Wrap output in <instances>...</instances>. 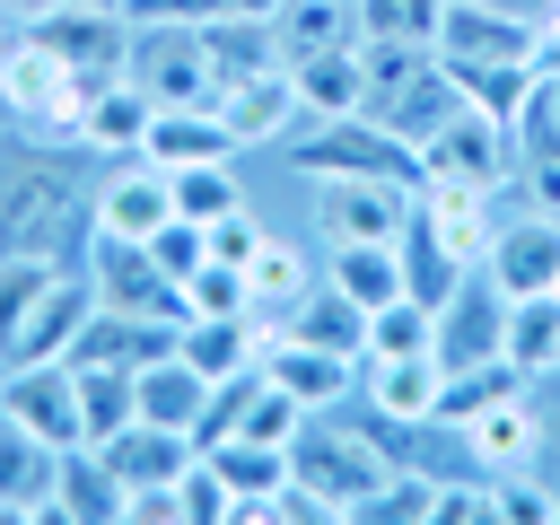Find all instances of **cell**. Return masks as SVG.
Returning a JSON list of instances; mask_svg holds the SVG:
<instances>
[{
	"label": "cell",
	"mask_w": 560,
	"mask_h": 525,
	"mask_svg": "<svg viewBox=\"0 0 560 525\" xmlns=\"http://www.w3.org/2000/svg\"><path fill=\"white\" fill-rule=\"evenodd\" d=\"M88 201L96 184L79 192L70 175V149H44V140H0V254H44V262H70L88 245Z\"/></svg>",
	"instance_id": "1"
},
{
	"label": "cell",
	"mask_w": 560,
	"mask_h": 525,
	"mask_svg": "<svg viewBox=\"0 0 560 525\" xmlns=\"http://www.w3.org/2000/svg\"><path fill=\"white\" fill-rule=\"evenodd\" d=\"M394 446L368 429V420H341V411H306V429L289 438V481L324 508V516H368V499L394 481Z\"/></svg>",
	"instance_id": "2"
},
{
	"label": "cell",
	"mask_w": 560,
	"mask_h": 525,
	"mask_svg": "<svg viewBox=\"0 0 560 525\" xmlns=\"http://www.w3.org/2000/svg\"><path fill=\"white\" fill-rule=\"evenodd\" d=\"M88 88L96 79H79L44 35H9L0 44V114H9V131L18 140H44V149H79V114H88Z\"/></svg>",
	"instance_id": "3"
},
{
	"label": "cell",
	"mask_w": 560,
	"mask_h": 525,
	"mask_svg": "<svg viewBox=\"0 0 560 525\" xmlns=\"http://www.w3.org/2000/svg\"><path fill=\"white\" fill-rule=\"evenodd\" d=\"M289 166H298L306 184H324V175H394V184H420V149L394 140L385 122H368V114L289 131Z\"/></svg>",
	"instance_id": "4"
},
{
	"label": "cell",
	"mask_w": 560,
	"mask_h": 525,
	"mask_svg": "<svg viewBox=\"0 0 560 525\" xmlns=\"http://www.w3.org/2000/svg\"><path fill=\"white\" fill-rule=\"evenodd\" d=\"M402 228H411V184H394V175L315 184V245H394Z\"/></svg>",
	"instance_id": "5"
},
{
	"label": "cell",
	"mask_w": 560,
	"mask_h": 525,
	"mask_svg": "<svg viewBox=\"0 0 560 525\" xmlns=\"http://www.w3.org/2000/svg\"><path fill=\"white\" fill-rule=\"evenodd\" d=\"M534 18H516V0H446V26H438V61H464V70H534Z\"/></svg>",
	"instance_id": "6"
},
{
	"label": "cell",
	"mask_w": 560,
	"mask_h": 525,
	"mask_svg": "<svg viewBox=\"0 0 560 525\" xmlns=\"http://www.w3.org/2000/svg\"><path fill=\"white\" fill-rule=\"evenodd\" d=\"M420 175H455V184L508 192V184H516V122H499V114L464 105L455 122H438V131H429V149H420Z\"/></svg>",
	"instance_id": "7"
},
{
	"label": "cell",
	"mask_w": 560,
	"mask_h": 525,
	"mask_svg": "<svg viewBox=\"0 0 560 525\" xmlns=\"http://www.w3.org/2000/svg\"><path fill=\"white\" fill-rule=\"evenodd\" d=\"M166 219H175V175L158 158H114L105 184H96V201H88V228L122 236V245H149Z\"/></svg>",
	"instance_id": "8"
},
{
	"label": "cell",
	"mask_w": 560,
	"mask_h": 525,
	"mask_svg": "<svg viewBox=\"0 0 560 525\" xmlns=\"http://www.w3.org/2000/svg\"><path fill=\"white\" fill-rule=\"evenodd\" d=\"M88 315H96V280H88V262H61V271L44 280V298L26 306V324L9 332V350H0V368H35V359H70V341L88 332Z\"/></svg>",
	"instance_id": "9"
},
{
	"label": "cell",
	"mask_w": 560,
	"mask_h": 525,
	"mask_svg": "<svg viewBox=\"0 0 560 525\" xmlns=\"http://www.w3.org/2000/svg\"><path fill=\"white\" fill-rule=\"evenodd\" d=\"M158 105H210V44L201 26H131V61H122Z\"/></svg>",
	"instance_id": "10"
},
{
	"label": "cell",
	"mask_w": 560,
	"mask_h": 525,
	"mask_svg": "<svg viewBox=\"0 0 560 525\" xmlns=\"http://www.w3.org/2000/svg\"><path fill=\"white\" fill-rule=\"evenodd\" d=\"M0 420L35 429L44 446H88V429H79V376H70V359L0 368Z\"/></svg>",
	"instance_id": "11"
},
{
	"label": "cell",
	"mask_w": 560,
	"mask_h": 525,
	"mask_svg": "<svg viewBox=\"0 0 560 525\" xmlns=\"http://www.w3.org/2000/svg\"><path fill=\"white\" fill-rule=\"evenodd\" d=\"M499 341H508V289L490 271H464L455 298L438 306V359L446 368H490Z\"/></svg>",
	"instance_id": "12"
},
{
	"label": "cell",
	"mask_w": 560,
	"mask_h": 525,
	"mask_svg": "<svg viewBox=\"0 0 560 525\" xmlns=\"http://www.w3.org/2000/svg\"><path fill=\"white\" fill-rule=\"evenodd\" d=\"M26 35H44L79 79H114L122 61H131V18L122 9H88V0H61L52 18H35Z\"/></svg>",
	"instance_id": "13"
},
{
	"label": "cell",
	"mask_w": 560,
	"mask_h": 525,
	"mask_svg": "<svg viewBox=\"0 0 560 525\" xmlns=\"http://www.w3.org/2000/svg\"><path fill=\"white\" fill-rule=\"evenodd\" d=\"M210 105H219V122L236 131V149H289V131L306 122V114H298V88H289V61L254 70V79H228Z\"/></svg>",
	"instance_id": "14"
},
{
	"label": "cell",
	"mask_w": 560,
	"mask_h": 525,
	"mask_svg": "<svg viewBox=\"0 0 560 525\" xmlns=\"http://www.w3.org/2000/svg\"><path fill=\"white\" fill-rule=\"evenodd\" d=\"M411 219H420L455 262H472V271H481V254H490V236H499L490 192H481V184H455V175H420V184H411Z\"/></svg>",
	"instance_id": "15"
},
{
	"label": "cell",
	"mask_w": 560,
	"mask_h": 525,
	"mask_svg": "<svg viewBox=\"0 0 560 525\" xmlns=\"http://www.w3.org/2000/svg\"><path fill=\"white\" fill-rule=\"evenodd\" d=\"M52 481H61V446H44L35 429L0 420V525H61Z\"/></svg>",
	"instance_id": "16"
},
{
	"label": "cell",
	"mask_w": 560,
	"mask_h": 525,
	"mask_svg": "<svg viewBox=\"0 0 560 525\" xmlns=\"http://www.w3.org/2000/svg\"><path fill=\"white\" fill-rule=\"evenodd\" d=\"M149 122H158V96L131 79V70H114V79H96L88 88V114H79V149L88 158H140L149 149Z\"/></svg>",
	"instance_id": "17"
},
{
	"label": "cell",
	"mask_w": 560,
	"mask_h": 525,
	"mask_svg": "<svg viewBox=\"0 0 560 525\" xmlns=\"http://www.w3.org/2000/svg\"><path fill=\"white\" fill-rule=\"evenodd\" d=\"M481 271H490L508 298L560 289V219H551V210H516V219H499V236H490Z\"/></svg>",
	"instance_id": "18"
},
{
	"label": "cell",
	"mask_w": 560,
	"mask_h": 525,
	"mask_svg": "<svg viewBox=\"0 0 560 525\" xmlns=\"http://www.w3.org/2000/svg\"><path fill=\"white\" fill-rule=\"evenodd\" d=\"M262 376L289 385L306 411H332V402L359 394V359L350 350H324V341H298V332H271L262 341Z\"/></svg>",
	"instance_id": "19"
},
{
	"label": "cell",
	"mask_w": 560,
	"mask_h": 525,
	"mask_svg": "<svg viewBox=\"0 0 560 525\" xmlns=\"http://www.w3.org/2000/svg\"><path fill=\"white\" fill-rule=\"evenodd\" d=\"M534 385H516V394H499V402H481L455 438H464V455H472V472H490V481H508V472H534Z\"/></svg>",
	"instance_id": "20"
},
{
	"label": "cell",
	"mask_w": 560,
	"mask_h": 525,
	"mask_svg": "<svg viewBox=\"0 0 560 525\" xmlns=\"http://www.w3.org/2000/svg\"><path fill=\"white\" fill-rule=\"evenodd\" d=\"M438 385H446V359L420 350V359H359V402L402 420V429H429L438 411Z\"/></svg>",
	"instance_id": "21"
},
{
	"label": "cell",
	"mask_w": 560,
	"mask_h": 525,
	"mask_svg": "<svg viewBox=\"0 0 560 525\" xmlns=\"http://www.w3.org/2000/svg\"><path fill=\"white\" fill-rule=\"evenodd\" d=\"M210 455V472L236 490V516L228 525H271V499L289 490V446H262V438H219V446H201Z\"/></svg>",
	"instance_id": "22"
},
{
	"label": "cell",
	"mask_w": 560,
	"mask_h": 525,
	"mask_svg": "<svg viewBox=\"0 0 560 525\" xmlns=\"http://www.w3.org/2000/svg\"><path fill=\"white\" fill-rule=\"evenodd\" d=\"M289 88L306 122H341L368 114V79H359V44H324V52H289Z\"/></svg>",
	"instance_id": "23"
},
{
	"label": "cell",
	"mask_w": 560,
	"mask_h": 525,
	"mask_svg": "<svg viewBox=\"0 0 560 525\" xmlns=\"http://www.w3.org/2000/svg\"><path fill=\"white\" fill-rule=\"evenodd\" d=\"M315 280H324V245L306 254V245H289V236H262L254 262H245V306H254V324H280Z\"/></svg>",
	"instance_id": "24"
},
{
	"label": "cell",
	"mask_w": 560,
	"mask_h": 525,
	"mask_svg": "<svg viewBox=\"0 0 560 525\" xmlns=\"http://www.w3.org/2000/svg\"><path fill=\"white\" fill-rule=\"evenodd\" d=\"M262 341H271V324H254V315H184V332H175V350H184L210 385L262 368Z\"/></svg>",
	"instance_id": "25"
},
{
	"label": "cell",
	"mask_w": 560,
	"mask_h": 525,
	"mask_svg": "<svg viewBox=\"0 0 560 525\" xmlns=\"http://www.w3.org/2000/svg\"><path fill=\"white\" fill-rule=\"evenodd\" d=\"M192 455H201V446H192L184 429H158V420H131L122 438H105V464H114L122 499H131V490H175V472H184Z\"/></svg>",
	"instance_id": "26"
},
{
	"label": "cell",
	"mask_w": 560,
	"mask_h": 525,
	"mask_svg": "<svg viewBox=\"0 0 560 525\" xmlns=\"http://www.w3.org/2000/svg\"><path fill=\"white\" fill-rule=\"evenodd\" d=\"M140 158H158L166 175H175V166H219V158H236V131L219 122V105H158Z\"/></svg>",
	"instance_id": "27"
},
{
	"label": "cell",
	"mask_w": 560,
	"mask_h": 525,
	"mask_svg": "<svg viewBox=\"0 0 560 525\" xmlns=\"http://www.w3.org/2000/svg\"><path fill=\"white\" fill-rule=\"evenodd\" d=\"M140 376V420H158V429H184L192 446H201V411H210V376L184 359V350H166V359H149V368H131Z\"/></svg>",
	"instance_id": "28"
},
{
	"label": "cell",
	"mask_w": 560,
	"mask_h": 525,
	"mask_svg": "<svg viewBox=\"0 0 560 525\" xmlns=\"http://www.w3.org/2000/svg\"><path fill=\"white\" fill-rule=\"evenodd\" d=\"M499 359H508L525 385H551V376H560V289L508 298V341H499Z\"/></svg>",
	"instance_id": "29"
},
{
	"label": "cell",
	"mask_w": 560,
	"mask_h": 525,
	"mask_svg": "<svg viewBox=\"0 0 560 525\" xmlns=\"http://www.w3.org/2000/svg\"><path fill=\"white\" fill-rule=\"evenodd\" d=\"M52 508H61V525H122V481H114L105 446H61Z\"/></svg>",
	"instance_id": "30"
},
{
	"label": "cell",
	"mask_w": 560,
	"mask_h": 525,
	"mask_svg": "<svg viewBox=\"0 0 560 525\" xmlns=\"http://www.w3.org/2000/svg\"><path fill=\"white\" fill-rule=\"evenodd\" d=\"M271 332H298V341H324V350H350V359H368V306L359 298H341L332 280H315Z\"/></svg>",
	"instance_id": "31"
},
{
	"label": "cell",
	"mask_w": 560,
	"mask_h": 525,
	"mask_svg": "<svg viewBox=\"0 0 560 525\" xmlns=\"http://www.w3.org/2000/svg\"><path fill=\"white\" fill-rule=\"evenodd\" d=\"M70 376H79V429H88V446H105V438H122V429L140 420V376H131V368L70 359Z\"/></svg>",
	"instance_id": "32"
},
{
	"label": "cell",
	"mask_w": 560,
	"mask_h": 525,
	"mask_svg": "<svg viewBox=\"0 0 560 525\" xmlns=\"http://www.w3.org/2000/svg\"><path fill=\"white\" fill-rule=\"evenodd\" d=\"M324 280L376 315L385 298H402V245H324Z\"/></svg>",
	"instance_id": "33"
},
{
	"label": "cell",
	"mask_w": 560,
	"mask_h": 525,
	"mask_svg": "<svg viewBox=\"0 0 560 525\" xmlns=\"http://www.w3.org/2000/svg\"><path fill=\"white\" fill-rule=\"evenodd\" d=\"M271 35H280V61L289 52H324V44H359V0H289L271 18Z\"/></svg>",
	"instance_id": "34"
},
{
	"label": "cell",
	"mask_w": 560,
	"mask_h": 525,
	"mask_svg": "<svg viewBox=\"0 0 560 525\" xmlns=\"http://www.w3.org/2000/svg\"><path fill=\"white\" fill-rule=\"evenodd\" d=\"M394 245H402V298H420L429 315H438V306L455 298V280L472 271V262H455V254H446V245H438V236H429L420 219H411V228H402Z\"/></svg>",
	"instance_id": "35"
},
{
	"label": "cell",
	"mask_w": 560,
	"mask_h": 525,
	"mask_svg": "<svg viewBox=\"0 0 560 525\" xmlns=\"http://www.w3.org/2000/svg\"><path fill=\"white\" fill-rule=\"evenodd\" d=\"M420 350H438V315L420 298H385L368 315V359H420Z\"/></svg>",
	"instance_id": "36"
},
{
	"label": "cell",
	"mask_w": 560,
	"mask_h": 525,
	"mask_svg": "<svg viewBox=\"0 0 560 525\" xmlns=\"http://www.w3.org/2000/svg\"><path fill=\"white\" fill-rule=\"evenodd\" d=\"M245 201V184H236V158H219V166H175V219H219V210H236Z\"/></svg>",
	"instance_id": "37"
},
{
	"label": "cell",
	"mask_w": 560,
	"mask_h": 525,
	"mask_svg": "<svg viewBox=\"0 0 560 525\" xmlns=\"http://www.w3.org/2000/svg\"><path fill=\"white\" fill-rule=\"evenodd\" d=\"M446 0H359V35H394V44H438Z\"/></svg>",
	"instance_id": "38"
},
{
	"label": "cell",
	"mask_w": 560,
	"mask_h": 525,
	"mask_svg": "<svg viewBox=\"0 0 560 525\" xmlns=\"http://www.w3.org/2000/svg\"><path fill=\"white\" fill-rule=\"evenodd\" d=\"M175 516H184V525H228V516H236V490L210 472V455H192V464L175 472Z\"/></svg>",
	"instance_id": "39"
},
{
	"label": "cell",
	"mask_w": 560,
	"mask_h": 525,
	"mask_svg": "<svg viewBox=\"0 0 560 525\" xmlns=\"http://www.w3.org/2000/svg\"><path fill=\"white\" fill-rule=\"evenodd\" d=\"M52 271H61V262H44V254H0V350H9V332L26 324V306L44 298Z\"/></svg>",
	"instance_id": "40"
},
{
	"label": "cell",
	"mask_w": 560,
	"mask_h": 525,
	"mask_svg": "<svg viewBox=\"0 0 560 525\" xmlns=\"http://www.w3.org/2000/svg\"><path fill=\"white\" fill-rule=\"evenodd\" d=\"M149 262H158V271H166V280L184 289V280H192V271L210 262V236H201V219H166V228L149 236Z\"/></svg>",
	"instance_id": "41"
},
{
	"label": "cell",
	"mask_w": 560,
	"mask_h": 525,
	"mask_svg": "<svg viewBox=\"0 0 560 525\" xmlns=\"http://www.w3.org/2000/svg\"><path fill=\"white\" fill-rule=\"evenodd\" d=\"M184 315H254V306H245V271H236V262H201V271L184 280Z\"/></svg>",
	"instance_id": "42"
},
{
	"label": "cell",
	"mask_w": 560,
	"mask_h": 525,
	"mask_svg": "<svg viewBox=\"0 0 560 525\" xmlns=\"http://www.w3.org/2000/svg\"><path fill=\"white\" fill-rule=\"evenodd\" d=\"M490 516H499V481H490V472L438 481V499H429V525H490Z\"/></svg>",
	"instance_id": "43"
},
{
	"label": "cell",
	"mask_w": 560,
	"mask_h": 525,
	"mask_svg": "<svg viewBox=\"0 0 560 525\" xmlns=\"http://www.w3.org/2000/svg\"><path fill=\"white\" fill-rule=\"evenodd\" d=\"M201 236H210V262H236V271H245V262H254V245H262L271 228H262V219H254V210L236 201V210H219V219H210Z\"/></svg>",
	"instance_id": "44"
},
{
	"label": "cell",
	"mask_w": 560,
	"mask_h": 525,
	"mask_svg": "<svg viewBox=\"0 0 560 525\" xmlns=\"http://www.w3.org/2000/svg\"><path fill=\"white\" fill-rule=\"evenodd\" d=\"M534 420H542L534 429V481L560 499V394H534Z\"/></svg>",
	"instance_id": "45"
},
{
	"label": "cell",
	"mask_w": 560,
	"mask_h": 525,
	"mask_svg": "<svg viewBox=\"0 0 560 525\" xmlns=\"http://www.w3.org/2000/svg\"><path fill=\"white\" fill-rule=\"evenodd\" d=\"M122 18L131 26H210L219 0H122Z\"/></svg>",
	"instance_id": "46"
},
{
	"label": "cell",
	"mask_w": 560,
	"mask_h": 525,
	"mask_svg": "<svg viewBox=\"0 0 560 525\" xmlns=\"http://www.w3.org/2000/svg\"><path fill=\"white\" fill-rule=\"evenodd\" d=\"M289 0H219V18H245V26H271Z\"/></svg>",
	"instance_id": "47"
},
{
	"label": "cell",
	"mask_w": 560,
	"mask_h": 525,
	"mask_svg": "<svg viewBox=\"0 0 560 525\" xmlns=\"http://www.w3.org/2000/svg\"><path fill=\"white\" fill-rule=\"evenodd\" d=\"M52 9H61V0H0V18H9V26H35V18H52Z\"/></svg>",
	"instance_id": "48"
},
{
	"label": "cell",
	"mask_w": 560,
	"mask_h": 525,
	"mask_svg": "<svg viewBox=\"0 0 560 525\" xmlns=\"http://www.w3.org/2000/svg\"><path fill=\"white\" fill-rule=\"evenodd\" d=\"M88 9H122V0H88Z\"/></svg>",
	"instance_id": "49"
}]
</instances>
